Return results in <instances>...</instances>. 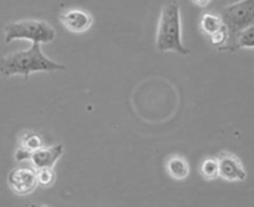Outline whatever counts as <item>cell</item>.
Returning a JSON list of instances; mask_svg holds the SVG:
<instances>
[{
	"instance_id": "obj_1",
	"label": "cell",
	"mask_w": 254,
	"mask_h": 207,
	"mask_svg": "<svg viewBox=\"0 0 254 207\" xmlns=\"http://www.w3.org/2000/svg\"><path fill=\"white\" fill-rule=\"evenodd\" d=\"M66 69V66L49 59L41 49V44H31L26 50L11 52L0 57V74L2 77L22 76L29 79L35 72H54Z\"/></svg>"
},
{
	"instance_id": "obj_2",
	"label": "cell",
	"mask_w": 254,
	"mask_h": 207,
	"mask_svg": "<svg viewBox=\"0 0 254 207\" xmlns=\"http://www.w3.org/2000/svg\"><path fill=\"white\" fill-rule=\"evenodd\" d=\"M155 42L156 49L160 52H176L184 56L190 54V50L183 41L180 4L178 0H168L161 6Z\"/></svg>"
},
{
	"instance_id": "obj_3",
	"label": "cell",
	"mask_w": 254,
	"mask_h": 207,
	"mask_svg": "<svg viewBox=\"0 0 254 207\" xmlns=\"http://www.w3.org/2000/svg\"><path fill=\"white\" fill-rule=\"evenodd\" d=\"M56 39V30L45 20L24 19L6 24L4 40L6 44L15 40H29L32 44H50Z\"/></svg>"
},
{
	"instance_id": "obj_4",
	"label": "cell",
	"mask_w": 254,
	"mask_h": 207,
	"mask_svg": "<svg viewBox=\"0 0 254 207\" xmlns=\"http://www.w3.org/2000/svg\"><path fill=\"white\" fill-rule=\"evenodd\" d=\"M220 14L230 34V41L226 51L235 52V39L238 32L254 25V0H241L226 5Z\"/></svg>"
},
{
	"instance_id": "obj_5",
	"label": "cell",
	"mask_w": 254,
	"mask_h": 207,
	"mask_svg": "<svg viewBox=\"0 0 254 207\" xmlns=\"http://www.w3.org/2000/svg\"><path fill=\"white\" fill-rule=\"evenodd\" d=\"M7 185L15 195H30L39 186L37 170L34 166L29 165L16 166L7 175Z\"/></svg>"
},
{
	"instance_id": "obj_6",
	"label": "cell",
	"mask_w": 254,
	"mask_h": 207,
	"mask_svg": "<svg viewBox=\"0 0 254 207\" xmlns=\"http://www.w3.org/2000/svg\"><path fill=\"white\" fill-rule=\"evenodd\" d=\"M59 20L62 26L72 34H84L93 25V16L81 7H68L60 12Z\"/></svg>"
},
{
	"instance_id": "obj_7",
	"label": "cell",
	"mask_w": 254,
	"mask_h": 207,
	"mask_svg": "<svg viewBox=\"0 0 254 207\" xmlns=\"http://www.w3.org/2000/svg\"><path fill=\"white\" fill-rule=\"evenodd\" d=\"M220 178L230 183H242L247 179V170L242 160L230 151H222L217 156Z\"/></svg>"
},
{
	"instance_id": "obj_8",
	"label": "cell",
	"mask_w": 254,
	"mask_h": 207,
	"mask_svg": "<svg viewBox=\"0 0 254 207\" xmlns=\"http://www.w3.org/2000/svg\"><path fill=\"white\" fill-rule=\"evenodd\" d=\"M64 150V144H55L51 146H42L31 154L30 163L36 170L41 169H54Z\"/></svg>"
},
{
	"instance_id": "obj_9",
	"label": "cell",
	"mask_w": 254,
	"mask_h": 207,
	"mask_svg": "<svg viewBox=\"0 0 254 207\" xmlns=\"http://www.w3.org/2000/svg\"><path fill=\"white\" fill-rule=\"evenodd\" d=\"M166 171L175 180H184L190 174V166L184 156L173 155L166 161Z\"/></svg>"
},
{
	"instance_id": "obj_10",
	"label": "cell",
	"mask_w": 254,
	"mask_h": 207,
	"mask_svg": "<svg viewBox=\"0 0 254 207\" xmlns=\"http://www.w3.org/2000/svg\"><path fill=\"white\" fill-rule=\"evenodd\" d=\"M225 25L221 14L216 12H203L200 17V30L205 36L211 37L213 34L220 31Z\"/></svg>"
},
{
	"instance_id": "obj_11",
	"label": "cell",
	"mask_w": 254,
	"mask_h": 207,
	"mask_svg": "<svg viewBox=\"0 0 254 207\" xmlns=\"http://www.w3.org/2000/svg\"><path fill=\"white\" fill-rule=\"evenodd\" d=\"M200 174L205 180H216L220 178V166H218L217 158L203 159L200 165Z\"/></svg>"
},
{
	"instance_id": "obj_12",
	"label": "cell",
	"mask_w": 254,
	"mask_h": 207,
	"mask_svg": "<svg viewBox=\"0 0 254 207\" xmlns=\"http://www.w3.org/2000/svg\"><path fill=\"white\" fill-rule=\"evenodd\" d=\"M240 49H254V25L241 30L235 39V51Z\"/></svg>"
},
{
	"instance_id": "obj_13",
	"label": "cell",
	"mask_w": 254,
	"mask_h": 207,
	"mask_svg": "<svg viewBox=\"0 0 254 207\" xmlns=\"http://www.w3.org/2000/svg\"><path fill=\"white\" fill-rule=\"evenodd\" d=\"M19 145L25 148L26 150L34 153L35 150H37V149L44 146V140H42V138L40 137V134L30 132V133L22 134L21 138H20Z\"/></svg>"
},
{
	"instance_id": "obj_14",
	"label": "cell",
	"mask_w": 254,
	"mask_h": 207,
	"mask_svg": "<svg viewBox=\"0 0 254 207\" xmlns=\"http://www.w3.org/2000/svg\"><path fill=\"white\" fill-rule=\"evenodd\" d=\"M208 41L212 45L215 49H217L218 51H226L227 50L228 41H230V34H228V30L226 25H223L222 29L220 31H217L216 34H213L212 36L208 37Z\"/></svg>"
},
{
	"instance_id": "obj_15",
	"label": "cell",
	"mask_w": 254,
	"mask_h": 207,
	"mask_svg": "<svg viewBox=\"0 0 254 207\" xmlns=\"http://www.w3.org/2000/svg\"><path fill=\"white\" fill-rule=\"evenodd\" d=\"M56 181V174L54 169H41L37 170V183L41 188H51Z\"/></svg>"
},
{
	"instance_id": "obj_16",
	"label": "cell",
	"mask_w": 254,
	"mask_h": 207,
	"mask_svg": "<svg viewBox=\"0 0 254 207\" xmlns=\"http://www.w3.org/2000/svg\"><path fill=\"white\" fill-rule=\"evenodd\" d=\"M31 151L26 150L25 148H22V146H17L16 151H15L14 156H15V160L17 161V163H22V161H27L30 160V158H31Z\"/></svg>"
},
{
	"instance_id": "obj_17",
	"label": "cell",
	"mask_w": 254,
	"mask_h": 207,
	"mask_svg": "<svg viewBox=\"0 0 254 207\" xmlns=\"http://www.w3.org/2000/svg\"><path fill=\"white\" fill-rule=\"evenodd\" d=\"M191 1H192L195 5H197V6L205 7L207 6V5H210V2L212 1V0H191Z\"/></svg>"
},
{
	"instance_id": "obj_18",
	"label": "cell",
	"mask_w": 254,
	"mask_h": 207,
	"mask_svg": "<svg viewBox=\"0 0 254 207\" xmlns=\"http://www.w3.org/2000/svg\"><path fill=\"white\" fill-rule=\"evenodd\" d=\"M29 207H49L46 205H42V204H36V203H32L31 205H30Z\"/></svg>"
},
{
	"instance_id": "obj_19",
	"label": "cell",
	"mask_w": 254,
	"mask_h": 207,
	"mask_svg": "<svg viewBox=\"0 0 254 207\" xmlns=\"http://www.w3.org/2000/svg\"><path fill=\"white\" fill-rule=\"evenodd\" d=\"M237 1H241V0H237Z\"/></svg>"
}]
</instances>
